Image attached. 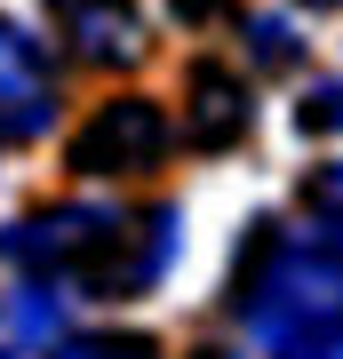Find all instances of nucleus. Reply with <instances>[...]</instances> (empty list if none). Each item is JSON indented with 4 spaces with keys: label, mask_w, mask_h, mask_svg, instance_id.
<instances>
[{
    "label": "nucleus",
    "mask_w": 343,
    "mask_h": 359,
    "mask_svg": "<svg viewBox=\"0 0 343 359\" xmlns=\"http://www.w3.org/2000/svg\"><path fill=\"white\" fill-rule=\"evenodd\" d=\"M231 311L271 359H343V216H264L231 264Z\"/></svg>",
    "instance_id": "f257e3e1"
},
{
    "label": "nucleus",
    "mask_w": 343,
    "mask_h": 359,
    "mask_svg": "<svg viewBox=\"0 0 343 359\" xmlns=\"http://www.w3.org/2000/svg\"><path fill=\"white\" fill-rule=\"evenodd\" d=\"M128 224L136 216L120 200H56V208H32V216H16L0 231V264L25 271L32 287H88V295H104Z\"/></svg>",
    "instance_id": "f03ea898"
},
{
    "label": "nucleus",
    "mask_w": 343,
    "mask_h": 359,
    "mask_svg": "<svg viewBox=\"0 0 343 359\" xmlns=\"http://www.w3.org/2000/svg\"><path fill=\"white\" fill-rule=\"evenodd\" d=\"M176 152V120L160 112L152 96H104L72 136V168L80 176H152V168Z\"/></svg>",
    "instance_id": "7ed1b4c3"
},
{
    "label": "nucleus",
    "mask_w": 343,
    "mask_h": 359,
    "mask_svg": "<svg viewBox=\"0 0 343 359\" xmlns=\"http://www.w3.org/2000/svg\"><path fill=\"white\" fill-rule=\"evenodd\" d=\"M48 32L64 40V56L88 72H136L152 56V16L144 0H40Z\"/></svg>",
    "instance_id": "20e7f679"
},
{
    "label": "nucleus",
    "mask_w": 343,
    "mask_h": 359,
    "mask_svg": "<svg viewBox=\"0 0 343 359\" xmlns=\"http://www.w3.org/2000/svg\"><path fill=\"white\" fill-rule=\"evenodd\" d=\"M56 112H64V88H56V65H48V48H40V32L0 16V144L48 136Z\"/></svg>",
    "instance_id": "39448f33"
},
{
    "label": "nucleus",
    "mask_w": 343,
    "mask_h": 359,
    "mask_svg": "<svg viewBox=\"0 0 343 359\" xmlns=\"http://www.w3.org/2000/svg\"><path fill=\"white\" fill-rule=\"evenodd\" d=\"M248 128H255L248 72H231L224 56H200L184 80V144L191 152H231V144H248Z\"/></svg>",
    "instance_id": "423d86ee"
},
{
    "label": "nucleus",
    "mask_w": 343,
    "mask_h": 359,
    "mask_svg": "<svg viewBox=\"0 0 343 359\" xmlns=\"http://www.w3.org/2000/svg\"><path fill=\"white\" fill-rule=\"evenodd\" d=\"M56 335H64V304H56V287H8L0 295V359H32V351H56Z\"/></svg>",
    "instance_id": "0eeeda50"
},
{
    "label": "nucleus",
    "mask_w": 343,
    "mask_h": 359,
    "mask_svg": "<svg viewBox=\"0 0 343 359\" xmlns=\"http://www.w3.org/2000/svg\"><path fill=\"white\" fill-rule=\"evenodd\" d=\"M240 48H248L264 72H288V65H304V32H295L288 16H240Z\"/></svg>",
    "instance_id": "6e6552de"
},
{
    "label": "nucleus",
    "mask_w": 343,
    "mask_h": 359,
    "mask_svg": "<svg viewBox=\"0 0 343 359\" xmlns=\"http://www.w3.org/2000/svg\"><path fill=\"white\" fill-rule=\"evenodd\" d=\"M56 359H160L152 335H56Z\"/></svg>",
    "instance_id": "1a4fd4ad"
},
{
    "label": "nucleus",
    "mask_w": 343,
    "mask_h": 359,
    "mask_svg": "<svg viewBox=\"0 0 343 359\" xmlns=\"http://www.w3.org/2000/svg\"><path fill=\"white\" fill-rule=\"evenodd\" d=\"M295 8H335V0H295Z\"/></svg>",
    "instance_id": "9d476101"
}]
</instances>
